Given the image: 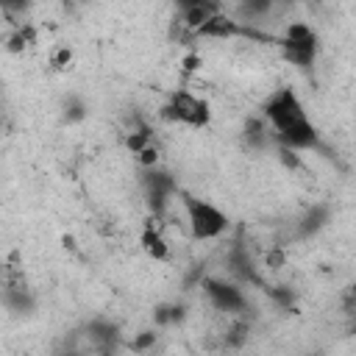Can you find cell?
Returning <instances> with one entry per match:
<instances>
[{"label":"cell","mask_w":356,"mask_h":356,"mask_svg":"<svg viewBox=\"0 0 356 356\" xmlns=\"http://www.w3.org/2000/svg\"><path fill=\"white\" fill-rule=\"evenodd\" d=\"M175 6H178V11L184 14V11H189V8H195V6H200L203 0H172Z\"/></svg>","instance_id":"cell-15"},{"label":"cell","mask_w":356,"mask_h":356,"mask_svg":"<svg viewBox=\"0 0 356 356\" xmlns=\"http://www.w3.org/2000/svg\"><path fill=\"white\" fill-rule=\"evenodd\" d=\"M142 250L150 256V259H156V261H164L167 256H170V245H167V239H164V234L156 228V225H147L145 231H142Z\"/></svg>","instance_id":"cell-9"},{"label":"cell","mask_w":356,"mask_h":356,"mask_svg":"<svg viewBox=\"0 0 356 356\" xmlns=\"http://www.w3.org/2000/svg\"><path fill=\"white\" fill-rule=\"evenodd\" d=\"M278 47H281L284 61H289L292 67L309 70L314 64V56H317V33L306 22H289Z\"/></svg>","instance_id":"cell-3"},{"label":"cell","mask_w":356,"mask_h":356,"mask_svg":"<svg viewBox=\"0 0 356 356\" xmlns=\"http://www.w3.org/2000/svg\"><path fill=\"white\" fill-rule=\"evenodd\" d=\"M184 209H186V225H189V234L195 239H217L225 234L228 228V217L225 211H220L217 206L206 203V200H197L192 195H184Z\"/></svg>","instance_id":"cell-1"},{"label":"cell","mask_w":356,"mask_h":356,"mask_svg":"<svg viewBox=\"0 0 356 356\" xmlns=\"http://www.w3.org/2000/svg\"><path fill=\"white\" fill-rule=\"evenodd\" d=\"M203 295L209 298V303L222 312V314H239L245 312V292L231 284V281H222V278H203Z\"/></svg>","instance_id":"cell-5"},{"label":"cell","mask_w":356,"mask_h":356,"mask_svg":"<svg viewBox=\"0 0 356 356\" xmlns=\"http://www.w3.org/2000/svg\"><path fill=\"white\" fill-rule=\"evenodd\" d=\"M281 264H284V253H281V250H270V253H267V267L278 270Z\"/></svg>","instance_id":"cell-14"},{"label":"cell","mask_w":356,"mask_h":356,"mask_svg":"<svg viewBox=\"0 0 356 356\" xmlns=\"http://www.w3.org/2000/svg\"><path fill=\"white\" fill-rule=\"evenodd\" d=\"M275 0H239L236 3V14H239V22L245 25H259L261 19H267V14L273 11Z\"/></svg>","instance_id":"cell-8"},{"label":"cell","mask_w":356,"mask_h":356,"mask_svg":"<svg viewBox=\"0 0 356 356\" xmlns=\"http://www.w3.org/2000/svg\"><path fill=\"white\" fill-rule=\"evenodd\" d=\"M125 145H128V150H134V153H139V150H145L147 145H153V131L147 128V125H139L134 134H128V139H125Z\"/></svg>","instance_id":"cell-10"},{"label":"cell","mask_w":356,"mask_h":356,"mask_svg":"<svg viewBox=\"0 0 356 356\" xmlns=\"http://www.w3.org/2000/svg\"><path fill=\"white\" fill-rule=\"evenodd\" d=\"M0 3H3L6 14H17V11H25L31 6V0H0Z\"/></svg>","instance_id":"cell-13"},{"label":"cell","mask_w":356,"mask_h":356,"mask_svg":"<svg viewBox=\"0 0 356 356\" xmlns=\"http://www.w3.org/2000/svg\"><path fill=\"white\" fill-rule=\"evenodd\" d=\"M264 117H267V122L273 125L275 136H278V134H286V131H292V128H300V125L309 122L306 108H303L300 97H298L292 89H278V92L267 100Z\"/></svg>","instance_id":"cell-2"},{"label":"cell","mask_w":356,"mask_h":356,"mask_svg":"<svg viewBox=\"0 0 356 356\" xmlns=\"http://www.w3.org/2000/svg\"><path fill=\"white\" fill-rule=\"evenodd\" d=\"M342 314L345 317H356V284H350L342 295Z\"/></svg>","instance_id":"cell-11"},{"label":"cell","mask_w":356,"mask_h":356,"mask_svg":"<svg viewBox=\"0 0 356 356\" xmlns=\"http://www.w3.org/2000/svg\"><path fill=\"white\" fill-rule=\"evenodd\" d=\"M156 342V334L153 331H142V337H136L134 342H131V348L134 350H145V348H150Z\"/></svg>","instance_id":"cell-12"},{"label":"cell","mask_w":356,"mask_h":356,"mask_svg":"<svg viewBox=\"0 0 356 356\" xmlns=\"http://www.w3.org/2000/svg\"><path fill=\"white\" fill-rule=\"evenodd\" d=\"M348 334H356V317H350V323H348Z\"/></svg>","instance_id":"cell-16"},{"label":"cell","mask_w":356,"mask_h":356,"mask_svg":"<svg viewBox=\"0 0 356 356\" xmlns=\"http://www.w3.org/2000/svg\"><path fill=\"white\" fill-rule=\"evenodd\" d=\"M145 195H147V206H150V211L156 214V217H161L164 211H167V203H170V197L178 192V184H175V178L170 175V172H164V170H156V167H147V172H145Z\"/></svg>","instance_id":"cell-6"},{"label":"cell","mask_w":356,"mask_h":356,"mask_svg":"<svg viewBox=\"0 0 356 356\" xmlns=\"http://www.w3.org/2000/svg\"><path fill=\"white\" fill-rule=\"evenodd\" d=\"M245 22H239V19H234V17H228V14H222V11H217V14H211L195 33L197 36H203V39H231V36H245Z\"/></svg>","instance_id":"cell-7"},{"label":"cell","mask_w":356,"mask_h":356,"mask_svg":"<svg viewBox=\"0 0 356 356\" xmlns=\"http://www.w3.org/2000/svg\"><path fill=\"white\" fill-rule=\"evenodd\" d=\"M161 117L170 120V122H184V125H192V128H203L211 117V108L203 97L186 92V89H178L170 95L167 106L161 108Z\"/></svg>","instance_id":"cell-4"}]
</instances>
